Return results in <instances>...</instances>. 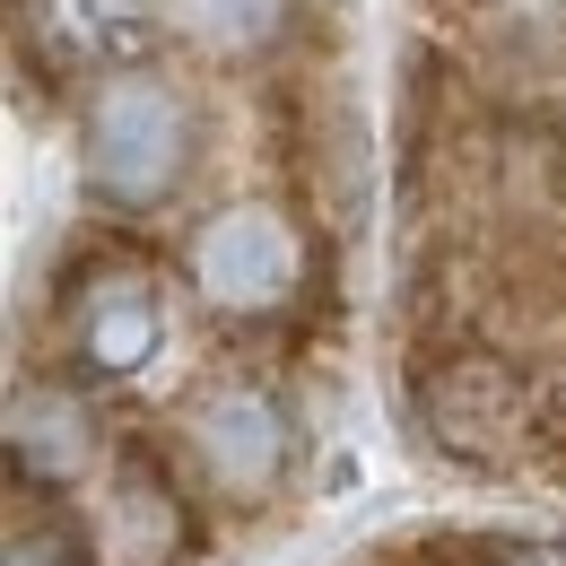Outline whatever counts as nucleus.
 Wrapping results in <instances>:
<instances>
[{
    "instance_id": "nucleus-7",
    "label": "nucleus",
    "mask_w": 566,
    "mask_h": 566,
    "mask_svg": "<svg viewBox=\"0 0 566 566\" xmlns=\"http://www.w3.org/2000/svg\"><path fill=\"white\" fill-rule=\"evenodd\" d=\"M192 541V505H184V462L157 453H123L114 462V505H105V541L96 566H175Z\"/></svg>"
},
{
    "instance_id": "nucleus-4",
    "label": "nucleus",
    "mask_w": 566,
    "mask_h": 566,
    "mask_svg": "<svg viewBox=\"0 0 566 566\" xmlns=\"http://www.w3.org/2000/svg\"><path fill=\"white\" fill-rule=\"evenodd\" d=\"M184 148H192V123L184 105L157 87L148 71L114 78L105 105L87 114V175L114 192V201H157L184 184Z\"/></svg>"
},
{
    "instance_id": "nucleus-8",
    "label": "nucleus",
    "mask_w": 566,
    "mask_h": 566,
    "mask_svg": "<svg viewBox=\"0 0 566 566\" xmlns=\"http://www.w3.org/2000/svg\"><path fill=\"white\" fill-rule=\"evenodd\" d=\"M184 27L201 44H218V53H244V44L271 35V9L262 0H184Z\"/></svg>"
},
{
    "instance_id": "nucleus-2",
    "label": "nucleus",
    "mask_w": 566,
    "mask_h": 566,
    "mask_svg": "<svg viewBox=\"0 0 566 566\" xmlns=\"http://www.w3.org/2000/svg\"><path fill=\"white\" fill-rule=\"evenodd\" d=\"M314 280V235L287 227L271 201H235L192 235V287L235 323H296L287 296H305Z\"/></svg>"
},
{
    "instance_id": "nucleus-1",
    "label": "nucleus",
    "mask_w": 566,
    "mask_h": 566,
    "mask_svg": "<svg viewBox=\"0 0 566 566\" xmlns=\"http://www.w3.org/2000/svg\"><path fill=\"white\" fill-rule=\"evenodd\" d=\"M53 357L62 375H78L87 392H114L157 366L166 349V314H175V280L166 262L140 244H78L71 262L53 271Z\"/></svg>"
},
{
    "instance_id": "nucleus-3",
    "label": "nucleus",
    "mask_w": 566,
    "mask_h": 566,
    "mask_svg": "<svg viewBox=\"0 0 566 566\" xmlns=\"http://www.w3.org/2000/svg\"><path fill=\"white\" fill-rule=\"evenodd\" d=\"M175 462H184V480L201 496L244 505V496H262L280 480L287 419L271 410V392H253V384H210V392L175 419Z\"/></svg>"
},
{
    "instance_id": "nucleus-6",
    "label": "nucleus",
    "mask_w": 566,
    "mask_h": 566,
    "mask_svg": "<svg viewBox=\"0 0 566 566\" xmlns=\"http://www.w3.org/2000/svg\"><path fill=\"white\" fill-rule=\"evenodd\" d=\"M87 462H105V419H96V392H87L78 375L18 384V401H9V480L71 489Z\"/></svg>"
},
{
    "instance_id": "nucleus-5",
    "label": "nucleus",
    "mask_w": 566,
    "mask_h": 566,
    "mask_svg": "<svg viewBox=\"0 0 566 566\" xmlns=\"http://www.w3.org/2000/svg\"><path fill=\"white\" fill-rule=\"evenodd\" d=\"M44 53V78H87L148 53V9L140 0H18V62Z\"/></svg>"
}]
</instances>
